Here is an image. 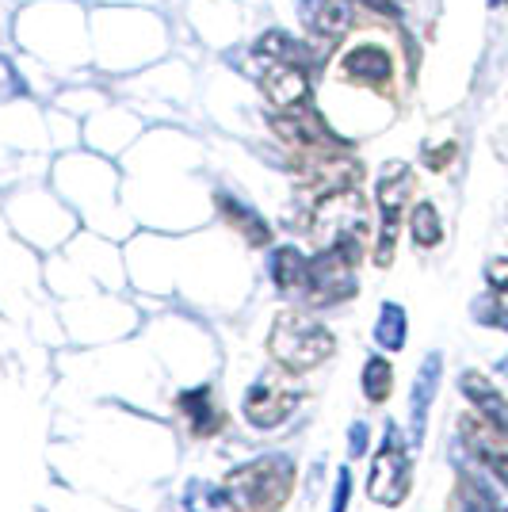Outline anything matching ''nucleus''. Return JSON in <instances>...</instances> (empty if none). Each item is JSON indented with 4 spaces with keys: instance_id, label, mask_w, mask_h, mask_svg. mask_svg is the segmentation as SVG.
<instances>
[{
    "instance_id": "f257e3e1",
    "label": "nucleus",
    "mask_w": 508,
    "mask_h": 512,
    "mask_svg": "<svg viewBox=\"0 0 508 512\" xmlns=\"http://www.w3.org/2000/svg\"><path fill=\"white\" fill-rule=\"evenodd\" d=\"M310 237L318 249H340L360 264L367 237H371V207L360 195V188H340V192L321 195L310 214Z\"/></svg>"
},
{
    "instance_id": "f03ea898",
    "label": "nucleus",
    "mask_w": 508,
    "mask_h": 512,
    "mask_svg": "<svg viewBox=\"0 0 508 512\" xmlns=\"http://www.w3.org/2000/svg\"><path fill=\"white\" fill-rule=\"evenodd\" d=\"M337 348V337L314 318H302L295 310H283L268 333V352L287 375H302L325 363Z\"/></svg>"
},
{
    "instance_id": "7ed1b4c3",
    "label": "nucleus",
    "mask_w": 508,
    "mask_h": 512,
    "mask_svg": "<svg viewBox=\"0 0 508 512\" xmlns=\"http://www.w3.org/2000/svg\"><path fill=\"white\" fill-rule=\"evenodd\" d=\"M295 470L287 459H260L226 478V501L233 512H276L291 497Z\"/></svg>"
},
{
    "instance_id": "20e7f679",
    "label": "nucleus",
    "mask_w": 508,
    "mask_h": 512,
    "mask_svg": "<svg viewBox=\"0 0 508 512\" xmlns=\"http://www.w3.org/2000/svg\"><path fill=\"white\" fill-rule=\"evenodd\" d=\"M306 302L310 306H337L356 295V260L340 249H318V256L306 264Z\"/></svg>"
},
{
    "instance_id": "39448f33",
    "label": "nucleus",
    "mask_w": 508,
    "mask_h": 512,
    "mask_svg": "<svg viewBox=\"0 0 508 512\" xmlns=\"http://www.w3.org/2000/svg\"><path fill=\"white\" fill-rule=\"evenodd\" d=\"M272 134L295 157H318V153H337L344 150L333 130L325 127V119L314 115L310 107H298V111H276L272 115Z\"/></svg>"
},
{
    "instance_id": "423d86ee",
    "label": "nucleus",
    "mask_w": 508,
    "mask_h": 512,
    "mask_svg": "<svg viewBox=\"0 0 508 512\" xmlns=\"http://www.w3.org/2000/svg\"><path fill=\"white\" fill-rule=\"evenodd\" d=\"M413 195V172L405 165H390L379 180V211H382V230H379V249H375V264H390L394 260V245H398V230H402V211Z\"/></svg>"
},
{
    "instance_id": "0eeeda50",
    "label": "nucleus",
    "mask_w": 508,
    "mask_h": 512,
    "mask_svg": "<svg viewBox=\"0 0 508 512\" xmlns=\"http://www.w3.org/2000/svg\"><path fill=\"white\" fill-rule=\"evenodd\" d=\"M363 180V165L344 150L318 153V157H298V188L310 192L314 199L340 188H356Z\"/></svg>"
},
{
    "instance_id": "6e6552de",
    "label": "nucleus",
    "mask_w": 508,
    "mask_h": 512,
    "mask_svg": "<svg viewBox=\"0 0 508 512\" xmlns=\"http://www.w3.org/2000/svg\"><path fill=\"white\" fill-rule=\"evenodd\" d=\"M260 92L264 100L276 107V111H298V107H310V73L302 65L276 62V58H260Z\"/></svg>"
},
{
    "instance_id": "1a4fd4ad",
    "label": "nucleus",
    "mask_w": 508,
    "mask_h": 512,
    "mask_svg": "<svg viewBox=\"0 0 508 512\" xmlns=\"http://www.w3.org/2000/svg\"><path fill=\"white\" fill-rule=\"evenodd\" d=\"M298 402H302V394H298L295 383H287V379H264V383H256L253 390H249L245 417H249L256 428H276L295 413Z\"/></svg>"
},
{
    "instance_id": "9d476101",
    "label": "nucleus",
    "mask_w": 508,
    "mask_h": 512,
    "mask_svg": "<svg viewBox=\"0 0 508 512\" xmlns=\"http://www.w3.org/2000/svg\"><path fill=\"white\" fill-rule=\"evenodd\" d=\"M409 482H413V474H409V455H405L402 444L390 436V444H386V448L379 451V459H375L367 493H371L379 505H402L405 493H409Z\"/></svg>"
},
{
    "instance_id": "9b49d317",
    "label": "nucleus",
    "mask_w": 508,
    "mask_h": 512,
    "mask_svg": "<svg viewBox=\"0 0 508 512\" xmlns=\"http://www.w3.org/2000/svg\"><path fill=\"white\" fill-rule=\"evenodd\" d=\"M340 77L352 81V85L375 88V92H390V81H394V58H390L382 46L363 43L340 58Z\"/></svg>"
},
{
    "instance_id": "f8f14e48",
    "label": "nucleus",
    "mask_w": 508,
    "mask_h": 512,
    "mask_svg": "<svg viewBox=\"0 0 508 512\" xmlns=\"http://www.w3.org/2000/svg\"><path fill=\"white\" fill-rule=\"evenodd\" d=\"M463 440L501 482L508 486V432L486 421L482 413H466L463 417Z\"/></svg>"
},
{
    "instance_id": "ddd939ff",
    "label": "nucleus",
    "mask_w": 508,
    "mask_h": 512,
    "mask_svg": "<svg viewBox=\"0 0 508 512\" xmlns=\"http://www.w3.org/2000/svg\"><path fill=\"white\" fill-rule=\"evenodd\" d=\"M306 23L318 39L337 46L352 31V8H348V0H310Z\"/></svg>"
},
{
    "instance_id": "4468645a",
    "label": "nucleus",
    "mask_w": 508,
    "mask_h": 512,
    "mask_svg": "<svg viewBox=\"0 0 508 512\" xmlns=\"http://www.w3.org/2000/svg\"><path fill=\"white\" fill-rule=\"evenodd\" d=\"M176 409L188 417V425L195 436H211V432H218V425H222V413L214 406L211 386H199V390H191V394H180Z\"/></svg>"
},
{
    "instance_id": "2eb2a0df",
    "label": "nucleus",
    "mask_w": 508,
    "mask_h": 512,
    "mask_svg": "<svg viewBox=\"0 0 508 512\" xmlns=\"http://www.w3.org/2000/svg\"><path fill=\"white\" fill-rule=\"evenodd\" d=\"M256 54H260V58H276V62L302 65V69L314 62V50L302 43V39H295V35H287V31H268V35H260Z\"/></svg>"
},
{
    "instance_id": "dca6fc26",
    "label": "nucleus",
    "mask_w": 508,
    "mask_h": 512,
    "mask_svg": "<svg viewBox=\"0 0 508 512\" xmlns=\"http://www.w3.org/2000/svg\"><path fill=\"white\" fill-rule=\"evenodd\" d=\"M218 207H222L226 222H230L237 234L249 237V245H268V241H272V230L264 226V218H256L249 207H237V203H233V199H226V195L218 199Z\"/></svg>"
},
{
    "instance_id": "f3484780",
    "label": "nucleus",
    "mask_w": 508,
    "mask_h": 512,
    "mask_svg": "<svg viewBox=\"0 0 508 512\" xmlns=\"http://www.w3.org/2000/svg\"><path fill=\"white\" fill-rule=\"evenodd\" d=\"M306 256L298 253V249H279L276 256H272V279H276L279 291H302V283H306Z\"/></svg>"
},
{
    "instance_id": "a211bd4d",
    "label": "nucleus",
    "mask_w": 508,
    "mask_h": 512,
    "mask_svg": "<svg viewBox=\"0 0 508 512\" xmlns=\"http://www.w3.org/2000/svg\"><path fill=\"white\" fill-rule=\"evenodd\" d=\"M409 230H413V241H417L421 249H432V245H440V237H444L440 214H436V207H432V203H417V207H413Z\"/></svg>"
},
{
    "instance_id": "6ab92c4d",
    "label": "nucleus",
    "mask_w": 508,
    "mask_h": 512,
    "mask_svg": "<svg viewBox=\"0 0 508 512\" xmlns=\"http://www.w3.org/2000/svg\"><path fill=\"white\" fill-rule=\"evenodd\" d=\"M363 390H367L371 402H386L390 390H394V371H390V363L386 360L367 363V367H363Z\"/></svg>"
},
{
    "instance_id": "aec40b11",
    "label": "nucleus",
    "mask_w": 508,
    "mask_h": 512,
    "mask_svg": "<svg viewBox=\"0 0 508 512\" xmlns=\"http://www.w3.org/2000/svg\"><path fill=\"white\" fill-rule=\"evenodd\" d=\"M486 501H489L486 493L478 490L470 478H463V482L455 486V493H451V509L447 512H482L486 509Z\"/></svg>"
},
{
    "instance_id": "412c9836",
    "label": "nucleus",
    "mask_w": 508,
    "mask_h": 512,
    "mask_svg": "<svg viewBox=\"0 0 508 512\" xmlns=\"http://www.w3.org/2000/svg\"><path fill=\"white\" fill-rule=\"evenodd\" d=\"M451 157H455V142H447V146L428 153V165H432V169H447V161H451Z\"/></svg>"
},
{
    "instance_id": "4be33fe9",
    "label": "nucleus",
    "mask_w": 508,
    "mask_h": 512,
    "mask_svg": "<svg viewBox=\"0 0 508 512\" xmlns=\"http://www.w3.org/2000/svg\"><path fill=\"white\" fill-rule=\"evenodd\" d=\"M363 8H371V12H379V16H398V0H356Z\"/></svg>"
},
{
    "instance_id": "5701e85b",
    "label": "nucleus",
    "mask_w": 508,
    "mask_h": 512,
    "mask_svg": "<svg viewBox=\"0 0 508 512\" xmlns=\"http://www.w3.org/2000/svg\"><path fill=\"white\" fill-rule=\"evenodd\" d=\"M505 512H508V509H505Z\"/></svg>"
}]
</instances>
